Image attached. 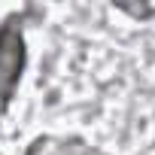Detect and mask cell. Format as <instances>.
Here are the masks:
<instances>
[{
	"instance_id": "1",
	"label": "cell",
	"mask_w": 155,
	"mask_h": 155,
	"mask_svg": "<svg viewBox=\"0 0 155 155\" xmlns=\"http://www.w3.org/2000/svg\"><path fill=\"white\" fill-rule=\"evenodd\" d=\"M21 70H25V37L15 21H6L0 28V116L12 104Z\"/></svg>"
},
{
	"instance_id": "2",
	"label": "cell",
	"mask_w": 155,
	"mask_h": 155,
	"mask_svg": "<svg viewBox=\"0 0 155 155\" xmlns=\"http://www.w3.org/2000/svg\"><path fill=\"white\" fill-rule=\"evenodd\" d=\"M28 155H88L82 140H55V137H40Z\"/></svg>"
}]
</instances>
